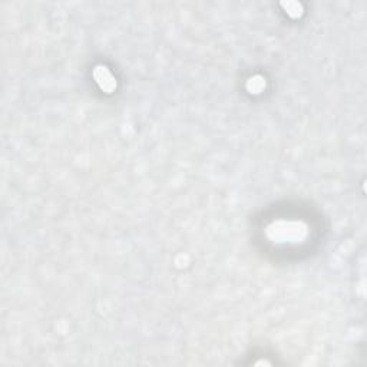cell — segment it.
I'll list each match as a JSON object with an SVG mask.
<instances>
[{
	"label": "cell",
	"mask_w": 367,
	"mask_h": 367,
	"mask_svg": "<svg viewBox=\"0 0 367 367\" xmlns=\"http://www.w3.org/2000/svg\"><path fill=\"white\" fill-rule=\"evenodd\" d=\"M283 7H286V10H287V13L290 15V16H293V18H297V16H300L301 15V4H298V3H295V1H288V3H283Z\"/></svg>",
	"instance_id": "obj_2"
},
{
	"label": "cell",
	"mask_w": 367,
	"mask_h": 367,
	"mask_svg": "<svg viewBox=\"0 0 367 367\" xmlns=\"http://www.w3.org/2000/svg\"><path fill=\"white\" fill-rule=\"evenodd\" d=\"M93 76H95L99 88L106 93H110L116 88V82H115L113 76L109 74V71L105 66H96L93 71Z\"/></svg>",
	"instance_id": "obj_1"
}]
</instances>
